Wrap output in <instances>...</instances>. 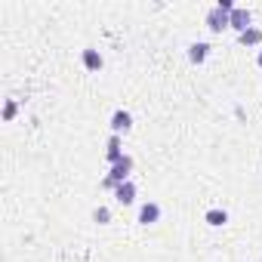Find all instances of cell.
Masks as SVG:
<instances>
[{
  "label": "cell",
  "instance_id": "cell-5",
  "mask_svg": "<svg viewBox=\"0 0 262 262\" xmlns=\"http://www.w3.org/2000/svg\"><path fill=\"white\" fill-rule=\"evenodd\" d=\"M114 201H117L120 207L133 204V201H136V185H133V182H120V185L114 188Z\"/></svg>",
  "mask_w": 262,
  "mask_h": 262
},
{
  "label": "cell",
  "instance_id": "cell-12",
  "mask_svg": "<svg viewBox=\"0 0 262 262\" xmlns=\"http://www.w3.org/2000/svg\"><path fill=\"white\" fill-rule=\"evenodd\" d=\"M93 219H96L99 225H105V222H111V210H108V207H96V210H93Z\"/></svg>",
  "mask_w": 262,
  "mask_h": 262
},
{
  "label": "cell",
  "instance_id": "cell-11",
  "mask_svg": "<svg viewBox=\"0 0 262 262\" xmlns=\"http://www.w3.org/2000/svg\"><path fill=\"white\" fill-rule=\"evenodd\" d=\"M237 40H241L244 47H259V43H262V31H259V28H250V31L237 34Z\"/></svg>",
  "mask_w": 262,
  "mask_h": 262
},
{
  "label": "cell",
  "instance_id": "cell-15",
  "mask_svg": "<svg viewBox=\"0 0 262 262\" xmlns=\"http://www.w3.org/2000/svg\"><path fill=\"white\" fill-rule=\"evenodd\" d=\"M256 62H259V68H262V50H259V59H256Z\"/></svg>",
  "mask_w": 262,
  "mask_h": 262
},
{
  "label": "cell",
  "instance_id": "cell-1",
  "mask_svg": "<svg viewBox=\"0 0 262 262\" xmlns=\"http://www.w3.org/2000/svg\"><path fill=\"white\" fill-rule=\"evenodd\" d=\"M231 13H225V10H219V7H213L210 13H207V28L213 31V34H222L225 28H231V19H228Z\"/></svg>",
  "mask_w": 262,
  "mask_h": 262
},
{
  "label": "cell",
  "instance_id": "cell-2",
  "mask_svg": "<svg viewBox=\"0 0 262 262\" xmlns=\"http://www.w3.org/2000/svg\"><path fill=\"white\" fill-rule=\"evenodd\" d=\"M129 173H133V158H120L114 167H111V173H108V179L114 182V185H120V182H129Z\"/></svg>",
  "mask_w": 262,
  "mask_h": 262
},
{
  "label": "cell",
  "instance_id": "cell-8",
  "mask_svg": "<svg viewBox=\"0 0 262 262\" xmlns=\"http://www.w3.org/2000/svg\"><path fill=\"white\" fill-rule=\"evenodd\" d=\"M102 65H105V62H102V53L93 50V47H86V50H83V68H86V71H102Z\"/></svg>",
  "mask_w": 262,
  "mask_h": 262
},
{
  "label": "cell",
  "instance_id": "cell-9",
  "mask_svg": "<svg viewBox=\"0 0 262 262\" xmlns=\"http://www.w3.org/2000/svg\"><path fill=\"white\" fill-rule=\"evenodd\" d=\"M207 56H210V43H204V40H198V43H191V47H188V59H191L194 65H201V62H207Z\"/></svg>",
  "mask_w": 262,
  "mask_h": 262
},
{
  "label": "cell",
  "instance_id": "cell-10",
  "mask_svg": "<svg viewBox=\"0 0 262 262\" xmlns=\"http://www.w3.org/2000/svg\"><path fill=\"white\" fill-rule=\"evenodd\" d=\"M204 219H207V225H213V228H219V225H225V222H228V213L216 207V210H207V216H204Z\"/></svg>",
  "mask_w": 262,
  "mask_h": 262
},
{
  "label": "cell",
  "instance_id": "cell-7",
  "mask_svg": "<svg viewBox=\"0 0 262 262\" xmlns=\"http://www.w3.org/2000/svg\"><path fill=\"white\" fill-rule=\"evenodd\" d=\"M105 158L111 161V167H114L120 158H126V155H123V142H120V136L111 133V139H108V145H105Z\"/></svg>",
  "mask_w": 262,
  "mask_h": 262
},
{
  "label": "cell",
  "instance_id": "cell-4",
  "mask_svg": "<svg viewBox=\"0 0 262 262\" xmlns=\"http://www.w3.org/2000/svg\"><path fill=\"white\" fill-rule=\"evenodd\" d=\"M108 126H111V133H114V136H120V133H126V129L133 126V114L120 108V111L111 114V123H108Z\"/></svg>",
  "mask_w": 262,
  "mask_h": 262
},
{
  "label": "cell",
  "instance_id": "cell-3",
  "mask_svg": "<svg viewBox=\"0 0 262 262\" xmlns=\"http://www.w3.org/2000/svg\"><path fill=\"white\" fill-rule=\"evenodd\" d=\"M228 19H231V28H234L237 34H244V31L253 28V16H250V10H244V7H234Z\"/></svg>",
  "mask_w": 262,
  "mask_h": 262
},
{
  "label": "cell",
  "instance_id": "cell-14",
  "mask_svg": "<svg viewBox=\"0 0 262 262\" xmlns=\"http://www.w3.org/2000/svg\"><path fill=\"white\" fill-rule=\"evenodd\" d=\"M216 7H219V10H225V13H231V10H234V4H231V0H219Z\"/></svg>",
  "mask_w": 262,
  "mask_h": 262
},
{
  "label": "cell",
  "instance_id": "cell-6",
  "mask_svg": "<svg viewBox=\"0 0 262 262\" xmlns=\"http://www.w3.org/2000/svg\"><path fill=\"white\" fill-rule=\"evenodd\" d=\"M158 219H161V207L155 201H148V204L139 207V225H155Z\"/></svg>",
  "mask_w": 262,
  "mask_h": 262
},
{
  "label": "cell",
  "instance_id": "cell-13",
  "mask_svg": "<svg viewBox=\"0 0 262 262\" xmlns=\"http://www.w3.org/2000/svg\"><path fill=\"white\" fill-rule=\"evenodd\" d=\"M16 111H19V108H16V102H13V99H10V102H7V108H4V120H7V123H10V120H13V117H16Z\"/></svg>",
  "mask_w": 262,
  "mask_h": 262
}]
</instances>
